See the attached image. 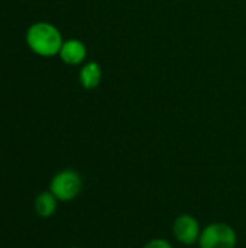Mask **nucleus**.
<instances>
[{"instance_id": "1", "label": "nucleus", "mask_w": 246, "mask_h": 248, "mask_svg": "<svg viewBox=\"0 0 246 248\" xmlns=\"http://www.w3.org/2000/svg\"><path fill=\"white\" fill-rule=\"evenodd\" d=\"M28 46L38 55L42 57H52L59 54L62 46V38L59 31L46 22H39L32 25L26 33Z\"/></svg>"}, {"instance_id": "2", "label": "nucleus", "mask_w": 246, "mask_h": 248, "mask_svg": "<svg viewBox=\"0 0 246 248\" xmlns=\"http://www.w3.org/2000/svg\"><path fill=\"white\" fill-rule=\"evenodd\" d=\"M81 176L70 169L57 173L49 183V192L61 202H70L75 199L81 193Z\"/></svg>"}, {"instance_id": "3", "label": "nucleus", "mask_w": 246, "mask_h": 248, "mask_svg": "<svg viewBox=\"0 0 246 248\" xmlns=\"http://www.w3.org/2000/svg\"><path fill=\"white\" fill-rule=\"evenodd\" d=\"M236 232L235 230L222 222L210 224L202 230L199 244L200 248H235L236 247Z\"/></svg>"}, {"instance_id": "4", "label": "nucleus", "mask_w": 246, "mask_h": 248, "mask_svg": "<svg viewBox=\"0 0 246 248\" xmlns=\"http://www.w3.org/2000/svg\"><path fill=\"white\" fill-rule=\"evenodd\" d=\"M173 232L178 243H181L184 246H193V244L199 243L202 228H200L199 221L193 215L183 214L174 221Z\"/></svg>"}, {"instance_id": "5", "label": "nucleus", "mask_w": 246, "mask_h": 248, "mask_svg": "<svg viewBox=\"0 0 246 248\" xmlns=\"http://www.w3.org/2000/svg\"><path fill=\"white\" fill-rule=\"evenodd\" d=\"M87 55V49L86 45L78 41V39H68L62 44L61 51H59V57L61 60L68 64V65H77L81 64L86 60Z\"/></svg>"}, {"instance_id": "6", "label": "nucleus", "mask_w": 246, "mask_h": 248, "mask_svg": "<svg viewBox=\"0 0 246 248\" xmlns=\"http://www.w3.org/2000/svg\"><path fill=\"white\" fill-rule=\"evenodd\" d=\"M101 77H103V71H101V67L91 61V62H87L81 71H80V83L84 89L90 90V89H96L100 81H101Z\"/></svg>"}, {"instance_id": "7", "label": "nucleus", "mask_w": 246, "mask_h": 248, "mask_svg": "<svg viewBox=\"0 0 246 248\" xmlns=\"http://www.w3.org/2000/svg\"><path fill=\"white\" fill-rule=\"evenodd\" d=\"M35 212L38 214V217L41 218H51L58 206V199L48 190V192H42L36 196L35 199Z\"/></svg>"}, {"instance_id": "8", "label": "nucleus", "mask_w": 246, "mask_h": 248, "mask_svg": "<svg viewBox=\"0 0 246 248\" xmlns=\"http://www.w3.org/2000/svg\"><path fill=\"white\" fill-rule=\"evenodd\" d=\"M144 248H173V246L162 238H155V240H151Z\"/></svg>"}, {"instance_id": "9", "label": "nucleus", "mask_w": 246, "mask_h": 248, "mask_svg": "<svg viewBox=\"0 0 246 248\" xmlns=\"http://www.w3.org/2000/svg\"><path fill=\"white\" fill-rule=\"evenodd\" d=\"M72 248H80V247H72Z\"/></svg>"}]
</instances>
